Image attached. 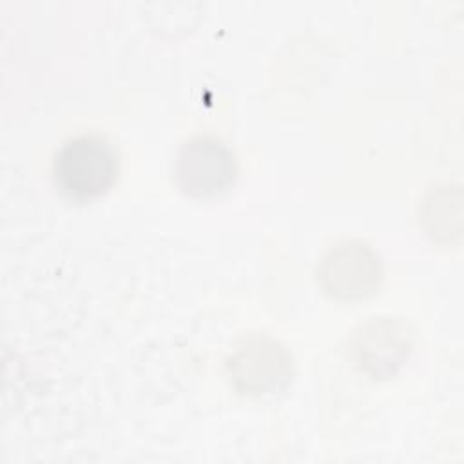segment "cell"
<instances>
[{"label": "cell", "mask_w": 464, "mask_h": 464, "mask_svg": "<svg viewBox=\"0 0 464 464\" xmlns=\"http://www.w3.org/2000/svg\"><path fill=\"white\" fill-rule=\"evenodd\" d=\"M317 281L326 294L341 301L368 297L382 281L381 256L364 241H341L321 257Z\"/></svg>", "instance_id": "277c9868"}, {"label": "cell", "mask_w": 464, "mask_h": 464, "mask_svg": "<svg viewBox=\"0 0 464 464\" xmlns=\"http://www.w3.org/2000/svg\"><path fill=\"white\" fill-rule=\"evenodd\" d=\"M460 190L459 187L440 185L431 188L422 203L420 221L426 232L435 239L448 241L460 230Z\"/></svg>", "instance_id": "8992f818"}, {"label": "cell", "mask_w": 464, "mask_h": 464, "mask_svg": "<svg viewBox=\"0 0 464 464\" xmlns=\"http://www.w3.org/2000/svg\"><path fill=\"white\" fill-rule=\"evenodd\" d=\"M411 334L395 317H370L353 335L355 364L372 377L392 375L410 355Z\"/></svg>", "instance_id": "5b68a950"}, {"label": "cell", "mask_w": 464, "mask_h": 464, "mask_svg": "<svg viewBox=\"0 0 464 464\" xmlns=\"http://www.w3.org/2000/svg\"><path fill=\"white\" fill-rule=\"evenodd\" d=\"M236 176L234 152L214 136H194L183 141L174 160L176 183L192 198H216L232 187Z\"/></svg>", "instance_id": "3957f363"}, {"label": "cell", "mask_w": 464, "mask_h": 464, "mask_svg": "<svg viewBox=\"0 0 464 464\" xmlns=\"http://www.w3.org/2000/svg\"><path fill=\"white\" fill-rule=\"evenodd\" d=\"M53 183L71 201L85 203L105 194L116 181L120 160L114 145L98 134L67 140L53 158Z\"/></svg>", "instance_id": "6da1fadb"}, {"label": "cell", "mask_w": 464, "mask_h": 464, "mask_svg": "<svg viewBox=\"0 0 464 464\" xmlns=\"http://www.w3.org/2000/svg\"><path fill=\"white\" fill-rule=\"evenodd\" d=\"M227 372L237 392L261 397L288 386L294 375V361L279 341L265 334H252L232 348Z\"/></svg>", "instance_id": "7a4b0ae2"}]
</instances>
